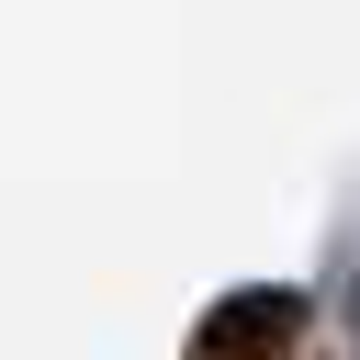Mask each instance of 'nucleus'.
<instances>
[{
  "label": "nucleus",
  "instance_id": "2",
  "mask_svg": "<svg viewBox=\"0 0 360 360\" xmlns=\"http://www.w3.org/2000/svg\"><path fill=\"white\" fill-rule=\"evenodd\" d=\"M338 326H349V349H360V259L338 270Z\"/></svg>",
  "mask_w": 360,
  "mask_h": 360
},
{
  "label": "nucleus",
  "instance_id": "1",
  "mask_svg": "<svg viewBox=\"0 0 360 360\" xmlns=\"http://www.w3.org/2000/svg\"><path fill=\"white\" fill-rule=\"evenodd\" d=\"M304 281H236V292H214L202 304V326H191V360H292V338H304Z\"/></svg>",
  "mask_w": 360,
  "mask_h": 360
}]
</instances>
